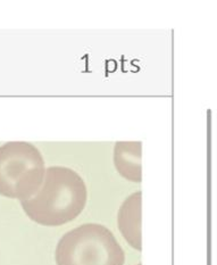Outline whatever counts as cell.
I'll return each mask as SVG.
<instances>
[{
  "label": "cell",
  "instance_id": "cell-3",
  "mask_svg": "<svg viewBox=\"0 0 217 265\" xmlns=\"http://www.w3.org/2000/svg\"><path fill=\"white\" fill-rule=\"evenodd\" d=\"M43 157L35 146L12 141L0 146V195L25 200L38 192L43 182Z\"/></svg>",
  "mask_w": 217,
  "mask_h": 265
},
{
  "label": "cell",
  "instance_id": "cell-6",
  "mask_svg": "<svg viewBox=\"0 0 217 265\" xmlns=\"http://www.w3.org/2000/svg\"><path fill=\"white\" fill-rule=\"evenodd\" d=\"M138 265H141V264H138Z\"/></svg>",
  "mask_w": 217,
  "mask_h": 265
},
{
  "label": "cell",
  "instance_id": "cell-5",
  "mask_svg": "<svg viewBox=\"0 0 217 265\" xmlns=\"http://www.w3.org/2000/svg\"><path fill=\"white\" fill-rule=\"evenodd\" d=\"M142 144L140 141H118L114 147V164L117 172L126 180L142 181Z\"/></svg>",
  "mask_w": 217,
  "mask_h": 265
},
{
  "label": "cell",
  "instance_id": "cell-4",
  "mask_svg": "<svg viewBox=\"0 0 217 265\" xmlns=\"http://www.w3.org/2000/svg\"><path fill=\"white\" fill-rule=\"evenodd\" d=\"M142 192L132 193L124 201L118 211V228L130 246L141 250V203Z\"/></svg>",
  "mask_w": 217,
  "mask_h": 265
},
{
  "label": "cell",
  "instance_id": "cell-1",
  "mask_svg": "<svg viewBox=\"0 0 217 265\" xmlns=\"http://www.w3.org/2000/svg\"><path fill=\"white\" fill-rule=\"evenodd\" d=\"M86 187L74 170L50 166L34 196L21 200L25 214L46 227H59L75 220L86 204Z\"/></svg>",
  "mask_w": 217,
  "mask_h": 265
},
{
  "label": "cell",
  "instance_id": "cell-2",
  "mask_svg": "<svg viewBox=\"0 0 217 265\" xmlns=\"http://www.w3.org/2000/svg\"><path fill=\"white\" fill-rule=\"evenodd\" d=\"M56 265H124L125 254L113 232L98 223H85L60 238Z\"/></svg>",
  "mask_w": 217,
  "mask_h": 265
}]
</instances>
